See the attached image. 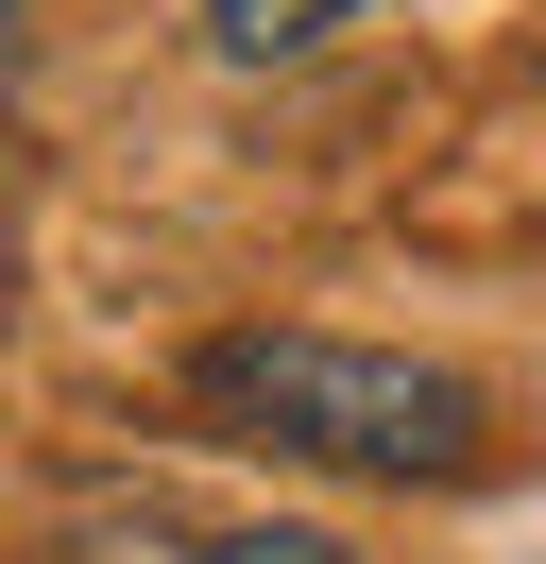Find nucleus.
<instances>
[{
    "instance_id": "nucleus-1",
    "label": "nucleus",
    "mask_w": 546,
    "mask_h": 564,
    "mask_svg": "<svg viewBox=\"0 0 546 564\" xmlns=\"http://www.w3.org/2000/svg\"><path fill=\"white\" fill-rule=\"evenodd\" d=\"M188 411L222 427V445L341 462V479H478V462H495L478 377L393 359V343H325V325H239V343H205L188 359Z\"/></svg>"
},
{
    "instance_id": "nucleus-2",
    "label": "nucleus",
    "mask_w": 546,
    "mask_h": 564,
    "mask_svg": "<svg viewBox=\"0 0 546 564\" xmlns=\"http://www.w3.org/2000/svg\"><path fill=\"white\" fill-rule=\"evenodd\" d=\"M359 0H205V35L222 52H307V35H341Z\"/></svg>"
},
{
    "instance_id": "nucleus-3",
    "label": "nucleus",
    "mask_w": 546,
    "mask_h": 564,
    "mask_svg": "<svg viewBox=\"0 0 546 564\" xmlns=\"http://www.w3.org/2000/svg\"><path fill=\"white\" fill-rule=\"evenodd\" d=\"M205 564H359V547H341V530H222Z\"/></svg>"
}]
</instances>
